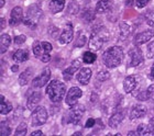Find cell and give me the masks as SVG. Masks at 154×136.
I'll list each match as a JSON object with an SVG mask.
<instances>
[{"label": "cell", "mask_w": 154, "mask_h": 136, "mask_svg": "<svg viewBox=\"0 0 154 136\" xmlns=\"http://www.w3.org/2000/svg\"><path fill=\"white\" fill-rule=\"evenodd\" d=\"M109 41V33L103 26H97L93 29L90 34L88 46L91 51H99L106 42Z\"/></svg>", "instance_id": "1"}, {"label": "cell", "mask_w": 154, "mask_h": 136, "mask_svg": "<svg viewBox=\"0 0 154 136\" xmlns=\"http://www.w3.org/2000/svg\"><path fill=\"white\" fill-rule=\"evenodd\" d=\"M123 59V50L121 46H111L103 54V63L108 68H115L121 64Z\"/></svg>", "instance_id": "2"}, {"label": "cell", "mask_w": 154, "mask_h": 136, "mask_svg": "<svg viewBox=\"0 0 154 136\" xmlns=\"http://www.w3.org/2000/svg\"><path fill=\"white\" fill-rule=\"evenodd\" d=\"M66 93V86L60 80H52L46 87V95L52 102H60Z\"/></svg>", "instance_id": "3"}, {"label": "cell", "mask_w": 154, "mask_h": 136, "mask_svg": "<svg viewBox=\"0 0 154 136\" xmlns=\"http://www.w3.org/2000/svg\"><path fill=\"white\" fill-rule=\"evenodd\" d=\"M42 16H43V12H42L40 6L34 3L32 6H30L26 11V16L23 20V24L30 29H35Z\"/></svg>", "instance_id": "4"}, {"label": "cell", "mask_w": 154, "mask_h": 136, "mask_svg": "<svg viewBox=\"0 0 154 136\" xmlns=\"http://www.w3.org/2000/svg\"><path fill=\"white\" fill-rule=\"evenodd\" d=\"M52 50H53V47H52L51 43H48V42L35 41L33 43V53H34L36 58H38L43 63L50 62V59H51L50 53L52 52Z\"/></svg>", "instance_id": "5"}, {"label": "cell", "mask_w": 154, "mask_h": 136, "mask_svg": "<svg viewBox=\"0 0 154 136\" xmlns=\"http://www.w3.org/2000/svg\"><path fill=\"white\" fill-rule=\"evenodd\" d=\"M48 121V111L44 107H36L31 114L32 126H41Z\"/></svg>", "instance_id": "6"}, {"label": "cell", "mask_w": 154, "mask_h": 136, "mask_svg": "<svg viewBox=\"0 0 154 136\" xmlns=\"http://www.w3.org/2000/svg\"><path fill=\"white\" fill-rule=\"evenodd\" d=\"M84 113H85V107L83 104H75L73 107H71V110L68 111L67 116L68 123L77 125L82 120Z\"/></svg>", "instance_id": "7"}, {"label": "cell", "mask_w": 154, "mask_h": 136, "mask_svg": "<svg viewBox=\"0 0 154 136\" xmlns=\"http://www.w3.org/2000/svg\"><path fill=\"white\" fill-rule=\"evenodd\" d=\"M143 55L142 51L135 45L129 51V67H137L143 63Z\"/></svg>", "instance_id": "8"}, {"label": "cell", "mask_w": 154, "mask_h": 136, "mask_svg": "<svg viewBox=\"0 0 154 136\" xmlns=\"http://www.w3.org/2000/svg\"><path fill=\"white\" fill-rule=\"evenodd\" d=\"M82 95H83L82 89L77 88V87H72V88L67 91L65 102H66V104L67 105L73 107V105L77 104V102H78L79 98H82Z\"/></svg>", "instance_id": "9"}, {"label": "cell", "mask_w": 154, "mask_h": 136, "mask_svg": "<svg viewBox=\"0 0 154 136\" xmlns=\"http://www.w3.org/2000/svg\"><path fill=\"white\" fill-rule=\"evenodd\" d=\"M73 38H74L73 26H72L71 23H67V24L65 26V28L63 29V31H62L60 38H58V42H60V44L65 45V44L71 43V42L73 41Z\"/></svg>", "instance_id": "10"}, {"label": "cell", "mask_w": 154, "mask_h": 136, "mask_svg": "<svg viewBox=\"0 0 154 136\" xmlns=\"http://www.w3.org/2000/svg\"><path fill=\"white\" fill-rule=\"evenodd\" d=\"M50 78H51V69H50V68H45L41 73L40 76L35 77V78L32 80L33 87H35V88H42V87H44L48 82Z\"/></svg>", "instance_id": "11"}, {"label": "cell", "mask_w": 154, "mask_h": 136, "mask_svg": "<svg viewBox=\"0 0 154 136\" xmlns=\"http://www.w3.org/2000/svg\"><path fill=\"white\" fill-rule=\"evenodd\" d=\"M23 10L21 7H14L10 13L9 24L11 26H19L20 23L23 22Z\"/></svg>", "instance_id": "12"}, {"label": "cell", "mask_w": 154, "mask_h": 136, "mask_svg": "<svg viewBox=\"0 0 154 136\" xmlns=\"http://www.w3.org/2000/svg\"><path fill=\"white\" fill-rule=\"evenodd\" d=\"M154 38V30L152 29H149V30H145V31L139 33L134 38V45L137 46H140V45L144 44L146 42H149L151 38Z\"/></svg>", "instance_id": "13"}, {"label": "cell", "mask_w": 154, "mask_h": 136, "mask_svg": "<svg viewBox=\"0 0 154 136\" xmlns=\"http://www.w3.org/2000/svg\"><path fill=\"white\" fill-rule=\"evenodd\" d=\"M80 66H82V62L79 59H75L72 62L71 66L67 67L66 69L63 71V77H64L65 80H69L72 79V77L74 74L77 73V70L79 69Z\"/></svg>", "instance_id": "14"}, {"label": "cell", "mask_w": 154, "mask_h": 136, "mask_svg": "<svg viewBox=\"0 0 154 136\" xmlns=\"http://www.w3.org/2000/svg\"><path fill=\"white\" fill-rule=\"evenodd\" d=\"M148 112L146 107L143 104H135L133 105L130 110V119L131 120H137L140 117H143Z\"/></svg>", "instance_id": "15"}, {"label": "cell", "mask_w": 154, "mask_h": 136, "mask_svg": "<svg viewBox=\"0 0 154 136\" xmlns=\"http://www.w3.org/2000/svg\"><path fill=\"white\" fill-rule=\"evenodd\" d=\"M91 75H93L91 69L88 68V67H84V68H82L79 70V73L77 74L76 79L82 85H87L89 82L90 78H91Z\"/></svg>", "instance_id": "16"}, {"label": "cell", "mask_w": 154, "mask_h": 136, "mask_svg": "<svg viewBox=\"0 0 154 136\" xmlns=\"http://www.w3.org/2000/svg\"><path fill=\"white\" fill-rule=\"evenodd\" d=\"M138 85V79L135 76H128L123 81V90L125 93H131Z\"/></svg>", "instance_id": "17"}, {"label": "cell", "mask_w": 154, "mask_h": 136, "mask_svg": "<svg viewBox=\"0 0 154 136\" xmlns=\"http://www.w3.org/2000/svg\"><path fill=\"white\" fill-rule=\"evenodd\" d=\"M123 120H125V114L122 112H116L115 114L111 115V117L108 121V125L111 128H117L123 122Z\"/></svg>", "instance_id": "18"}, {"label": "cell", "mask_w": 154, "mask_h": 136, "mask_svg": "<svg viewBox=\"0 0 154 136\" xmlns=\"http://www.w3.org/2000/svg\"><path fill=\"white\" fill-rule=\"evenodd\" d=\"M48 8L53 14L61 12L65 8V0H51V2L48 3Z\"/></svg>", "instance_id": "19"}, {"label": "cell", "mask_w": 154, "mask_h": 136, "mask_svg": "<svg viewBox=\"0 0 154 136\" xmlns=\"http://www.w3.org/2000/svg\"><path fill=\"white\" fill-rule=\"evenodd\" d=\"M111 1L110 0H99L96 5V13H106L111 9Z\"/></svg>", "instance_id": "20"}, {"label": "cell", "mask_w": 154, "mask_h": 136, "mask_svg": "<svg viewBox=\"0 0 154 136\" xmlns=\"http://www.w3.org/2000/svg\"><path fill=\"white\" fill-rule=\"evenodd\" d=\"M12 58L16 63H24L29 59V51L28 50H18L14 52Z\"/></svg>", "instance_id": "21"}, {"label": "cell", "mask_w": 154, "mask_h": 136, "mask_svg": "<svg viewBox=\"0 0 154 136\" xmlns=\"http://www.w3.org/2000/svg\"><path fill=\"white\" fill-rule=\"evenodd\" d=\"M42 95L40 92H34L32 95H30L29 99H28V102H26V107L30 110H34L36 108V105L40 101H41Z\"/></svg>", "instance_id": "22"}, {"label": "cell", "mask_w": 154, "mask_h": 136, "mask_svg": "<svg viewBox=\"0 0 154 136\" xmlns=\"http://www.w3.org/2000/svg\"><path fill=\"white\" fill-rule=\"evenodd\" d=\"M11 44V36L9 34H2L0 36V53L3 54Z\"/></svg>", "instance_id": "23"}, {"label": "cell", "mask_w": 154, "mask_h": 136, "mask_svg": "<svg viewBox=\"0 0 154 136\" xmlns=\"http://www.w3.org/2000/svg\"><path fill=\"white\" fill-rule=\"evenodd\" d=\"M32 74H33L32 68H26L22 74H20V76H19V83L20 85L26 86V83L31 80V78H32Z\"/></svg>", "instance_id": "24"}, {"label": "cell", "mask_w": 154, "mask_h": 136, "mask_svg": "<svg viewBox=\"0 0 154 136\" xmlns=\"http://www.w3.org/2000/svg\"><path fill=\"white\" fill-rule=\"evenodd\" d=\"M0 98H1V107H0V113L2 114V115H6V114H8L9 112H11V111H12V104H11L10 102H7L6 101V98H5V95H1Z\"/></svg>", "instance_id": "25"}, {"label": "cell", "mask_w": 154, "mask_h": 136, "mask_svg": "<svg viewBox=\"0 0 154 136\" xmlns=\"http://www.w3.org/2000/svg\"><path fill=\"white\" fill-rule=\"evenodd\" d=\"M119 29H120V36H121L122 40L127 38L129 35H130V33H131V28H130V26L127 24L125 22L120 23Z\"/></svg>", "instance_id": "26"}, {"label": "cell", "mask_w": 154, "mask_h": 136, "mask_svg": "<svg viewBox=\"0 0 154 136\" xmlns=\"http://www.w3.org/2000/svg\"><path fill=\"white\" fill-rule=\"evenodd\" d=\"M67 12L69 14H73V16L79 12V6H78V3L75 0H71L69 1V3H68L67 6Z\"/></svg>", "instance_id": "27"}, {"label": "cell", "mask_w": 154, "mask_h": 136, "mask_svg": "<svg viewBox=\"0 0 154 136\" xmlns=\"http://www.w3.org/2000/svg\"><path fill=\"white\" fill-rule=\"evenodd\" d=\"M97 59V56L93 52H85L83 55V62L85 64H93Z\"/></svg>", "instance_id": "28"}, {"label": "cell", "mask_w": 154, "mask_h": 136, "mask_svg": "<svg viewBox=\"0 0 154 136\" xmlns=\"http://www.w3.org/2000/svg\"><path fill=\"white\" fill-rule=\"evenodd\" d=\"M137 133L138 135H152V132L150 130V126L146 125V124H140L138 126V130H137Z\"/></svg>", "instance_id": "29"}, {"label": "cell", "mask_w": 154, "mask_h": 136, "mask_svg": "<svg viewBox=\"0 0 154 136\" xmlns=\"http://www.w3.org/2000/svg\"><path fill=\"white\" fill-rule=\"evenodd\" d=\"M10 133H11V127L9 126L8 121H2L0 123V134L2 136H7L10 135Z\"/></svg>", "instance_id": "30"}, {"label": "cell", "mask_w": 154, "mask_h": 136, "mask_svg": "<svg viewBox=\"0 0 154 136\" xmlns=\"http://www.w3.org/2000/svg\"><path fill=\"white\" fill-rule=\"evenodd\" d=\"M145 22L148 26H150L151 28H154V11H148L144 14Z\"/></svg>", "instance_id": "31"}, {"label": "cell", "mask_w": 154, "mask_h": 136, "mask_svg": "<svg viewBox=\"0 0 154 136\" xmlns=\"http://www.w3.org/2000/svg\"><path fill=\"white\" fill-rule=\"evenodd\" d=\"M26 131H28V127H26V123L22 122V123L20 124L18 128L16 130V135H26Z\"/></svg>", "instance_id": "32"}, {"label": "cell", "mask_w": 154, "mask_h": 136, "mask_svg": "<svg viewBox=\"0 0 154 136\" xmlns=\"http://www.w3.org/2000/svg\"><path fill=\"white\" fill-rule=\"evenodd\" d=\"M83 18L86 20V21L90 22V21H93V20L95 19V12H93L90 9L88 10V11L86 10V11L84 12V14H83Z\"/></svg>", "instance_id": "33"}, {"label": "cell", "mask_w": 154, "mask_h": 136, "mask_svg": "<svg viewBox=\"0 0 154 136\" xmlns=\"http://www.w3.org/2000/svg\"><path fill=\"white\" fill-rule=\"evenodd\" d=\"M109 77H110V74L108 73V71L101 70V71H99V73L97 74V80H100V81H105V80H107Z\"/></svg>", "instance_id": "34"}, {"label": "cell", "mask_w": 154, "mask_h": 136, "mask_svg": "<svg viewBox=\"0 0 154 136\" xmlns=\"http://www.w3.org/2000/svg\"><path fill=\"white\" fill-rule=\"evenodd\" d=\"M146 55H148L149 58H154V41L151 42V43L148 45V48H146Z\"/></svg>", "instance_id": "35"}, {"label": "cell", "mask_w": 154, "mask_h": 136, "mask_svg": "<svg viewBox=\"0 0 154 136\" xmlns=\"http://www.w3.org/2000/svg\"><path fill=\"white\" fill-rule=\"evenodd\" d=\"M145 92H146V97H148V99H150V100H153V101H154V83H153V85L149 86Z\"/></svg>", "instance_id": "36"}, {"label": "cell", "mask_w": 154, "mask_h": 136, "mask_svg": "<svg viewBox=\"0 0 154 136\" xmlns=\"http://www.w3.org/2000/svg\"><path fill=\"white\" fill-rule=\"evenodd\" d=\"M26 41V35H18V36H16V38H14V40H13V42H14V44H16V45L23 44Z\"/></svg>", "instance_id": "37"}, {"label": "cell", "mask_w": 154, "mask_h": 136, "mask_svg": "<svg viewBox=\"0 0 154 136\" xmlns=\"http://www.w3.org/2000/svg\"><path fill=\"white\" fill-rule=\"evenodd\" d=\"M86 41H87V38H86V36H85V35H84V34H78V40H77L75 46H78V45H79V47H82V46L86 43Z\"/></svg>", "instance_id": "38"}, {"label": "cell", "mask_w": 154, "mask_h": 136, "mask_svg": "<svg viewBox=\"0 0 154 136\" xmlns=\"http://www.w3.org/2000/svg\"><path fill=\"white\" fill-rule=\"evenodd\" d=\"M149 2H150V0H135V6H137V8H139V9H142V8H144Z\"/></svg>", "instance_id": "39"}, {"label": "cell", "mask_w": 154, "mask_h": 136, "mask_svg": "<svg viewBox=\"0 0 154 136\" xmlns=\"http://www.w3.org/2000/svg\"><path fill=\"white\" fill-rule=\"evenodd\" d=\"M95 123H96V120H95V119H93V117H89V119L87 120L85 127H87V128H89V127H93V126H95Z\"/></svg>", "instance_id": "40"}, {"label": "cell", "mask_w": 154, "mask_h": 136, "mask_svg": "<svg viewBox=\"0 0 154 136\" xmlns=\"http://www.w3.org/2000/svg\"><path fill=\"white\" fill-rule=\"evenodd\" d=\"M149 126H150V130H151V132H152V135H154V117H151V119H150Z\"/></svg>", "instance_id": "41"}, {"label": "cell", "mask_w": 154, "mask_h": 136, "mask_svg": "<svg viewBox=\"0 0 154 136\" xmlns=\"http://www.w3.org/2000/svg\"><path fill=\"white\" fill-rule=\"evenodd\" d=\"M32 136H40V135H43V132L42 131H34L32 134H31Z\"/></svg>", "instance_id": "42"}, {"label": "cell", "mask_w": 154, "mask_h": 136, "mask_svg": "<svg viewBox=\"0 0 154 136\" xmlns=\"http://www.w3.org/2000/svg\"><path fill=\"white\" fill-rule=\"evenodd\" d=\"M150 77H151V79L154 81V64L152 65V67H151V73H150Z\"/></svg>", "instance_id": "43"}, {"label": "cell", "mask_w": 154, "mask_h": 136, "mask_svg": "<svg viewBox=\"0 0 154 136\" xmlns=\"http://www.w3.org/2000/svg\"><path fill=\"white\" fill-rule=\"evenodd\" d=\"M5 26H6V20H5V18H1V30H3L5 29Z\"/></svg>", "instance_id": "44"}, {"label": "cell", "mask_w": 154, "mask_h": 136, "mask_svg": "<svg viewBox=\"0 0 154 136\" xmlns=\"http://www.w3.org/2000/svg\"><path fill=\"white\" fill-rule=\"evenodd\" d=\"M18 69H19V67H18V65H14V66H13L12 68H11V70H12V71H17Z\"/></svg>", "instance_id": "45"}, {"label": "cell", "mask_w": 154, "mask_h": 136, "mask_svg": "<svg viewBox=\"0 0 154 136\" xmlns=\"http://www.w3.org/2000/svg\"><path fill=\"white\" fill-rule=\"evenodd\" d=\"M5 6V0H0V8H2Z\"/></svg>", "instance_id": "46"}, {"label": "cell", "mask_w": 154, "mask_h": 136, "mask_svg": "<svg viewBox=\"0 0 154 136\" xmlns=\"http://www.w3.org/2000/svg\"><path fill=\"white\" fill-rule=\"evenodd\" d=\"M135 134H138V133H137V132H133V131H132V132H129V133H128V135L132 136V135H135Z\"/></svg>", "instance_id": "47"}, {"label": "cell", "mask_w": 154, "mask_h": 136, "mask_svg": "<svg viewBox=\"0 0 154 136\" xmlns=\"http://www.w3.org/2000/svg\"><path fill=\"white\" fill-rule=\"evenodd\" d=\"M77 135H82V133H80V132H75L74 136H77Z\"/></svg>", "instance_id": "48"}, {"label": "cell", "mask_w": 154, "mask_h": 136, "mask_svg": "<svg viewBox=\"0 0 154 136\" xmlns=\"http://www.w3.org/2000/svg\"><path fill=\"white\" fill-rule=\"evenodd\" d=\"M131 1H133V0H128V1H127V6H130V5H131Z\"/></svg>", "instance_id": "49"}]
</instances>
